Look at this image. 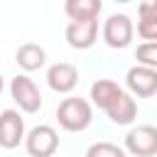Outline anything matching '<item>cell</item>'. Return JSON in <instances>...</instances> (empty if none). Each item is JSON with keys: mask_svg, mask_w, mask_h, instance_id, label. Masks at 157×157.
<instances>
[{"mask_svg": "<svg viewBox=\"0 0 157 157\" xmlns=\"http://www.w3.org/2000/svg\"><path fill=\"white\" fill-rule=\"evenodd\" d=\"M91 98L98 108H103L108 113V118L115 123V125H130L137 115V103L135 98L123 91L115 81H108V78H98L93 81L91 86Z\"/></svg>", "mask_w": 157, "mask_h": 157, "instance_id": "cell-1", "label": "cell"}, {"mask_svg": "<svg viewBox=\"0 0 157 157\" xmlns=\"http://www.w3.org/2000/svg\"><path fill=\"white\" fill-rule=\"evenodd\" d=\"M56 120L69 132H81L91 125L93 110L86 98H64L56 108Z\"/></svg>", "mask_w": 157, "mask_h": 157, "instance_id": "cell-2", "label": "cell"}, {"mask_svg": "<svg viewBox=\"0 0 157 157\" xmlns=\"http://www.w3.org/2000/svg\"><path fill=\"white\" fill-rule=\"evenodd\" d=\"M10 93H12V101L20 105V110H25V113H37L42 108V93H39L37 83L25 74H17L12 78Z\"/></svg>", "mask_w": 157, "mask_h": 157, "instance_id": "cell-3", "label": "cell"}, {"mask_svg": "<svg viewBox=\"0 0 157 157\" xmlns=\"http://www.w3.org/2000/svg\"><path fill=\"white\" fill-rule=\"evenodd\" d=\"M132 34H135V27H132V20L128 15H110L103 25V39L110 49H125L130 42H132Z\"/></svg>", "mask_w": 157, "mask_h": 157, "instance_id": "cell-4", "label": "cell"}, {"mask_svg": "<svg viewBox=\"0 0 157 157\" xmlns=\"http://www.w3.org/2000/svg\"><path fill=\"white\" fill-rule=\"evenodd\" d=\"M25 147L32 157H52L59 147V135L52 125H37L27 132Z\"/></svg>", "mask_w": 157, "mask_h": 157, "instance_id": "cell-5", "label": "cell"}, {"mask_svg": "<svg viewBox=\"0 0 157 157\" xmlns=\"http://www.w3.org/2000/svg\"><path fill=\"white\" fill-rule=\"evenodd\" d=\"M125 150L135 157H152L157 155V128L155 125H137L125 135Z\"/></svg>", "mask_w": 157, "mask_h": 157, "instance_id": "cell-6", "label": "cell"}, {"mask_svg": "<svg viewBox=\"0 0 157 157\" xmlns=\"http://www.w3.org/2000/svg\"><path fill=\"white\" fill-rule=\"evenodd\" d=\"M125 83H128L130 93H135V96H140V98L155 96V93H157V69H150V66L137 64V66L128 69Z\"/></svg>", "mask_w": 157, "mask_h": 157, "instance_id": "cell-7", "label": "cell"}, {"mask_svg": "<svg viewBox=\"0 0 157 157\" xmlns=\"http://www.w3.org/2000/svg\"><path fill=\"white\" fill-rule=\"evenodd\" d=\"M25 120L17 110H2L0 113V147L5 150H15L22 140H25Z\"/></svg>", "mask_w": 157, "mask_h": 157, "instance_id": "cell-8", "label": "cell"}, {"mask_svg": "<svg viewBox=\"0 0 157 157\" xmlns=\"http://www.w3.org/2000/svg\"><path fill=\"white\" fill-rule=\"evenodd\" d=\"M96 34H98V17L96 20H71L66 27V42L74 49L93 47Z\"/></svg>", "mask_w": 157, "mask_h": 157, "instance_id": "cell-9", "label": "cell"}, {"mask_svg": "<svg viewBox=\"0 0 157 157\" xmlns=\"http://www.w3.org/2000/svg\"><path fill=\"white\" fill-rule=\"evenodd\" d=\"M47 83L56 93H71L76 88V83H78V69L74 64H69V61H59V64L49 66Z\"/></svg>", "mask_w": 157, "mask_h": 157, "instance_id": "cell-10", "label": "cell"}, {"mask_svg": "<svg viewBox=\"0 0 157 157\" xmlns=\"http://www.w3.org/2000/svg\"><path fill=\"white\" fill-rule=\"evenodd\" d=\"M15 61H17L20 69H25V71H37L39 66H44V61H47V52H44L39 44L27 42V44H22V47L15 52Z\"/></svg>", "mask_w": 157, "mask_h": 157, "instance_id": "cell-11", "label": "cell"}, {"mask_svg": "<svg viewBox=\"0 0 157 157\" xmlns=\"http://www.w3.org/2000/svg\"><path fill=\"white\" fill-rule=\"evenodd\" d=\"M64 10L71 20H96L103 10V0H66Z\"/></svg>", "mask_w": 157, "mask_h": 157, "instance_id": "cell-12", "label": "cell"}, {"mask_svg": "<svg viewBox=\"0 0 157 157\" xmlns=\"http://www.w3.org/2000/svg\"><path fill=\"white\" fill-rule=\"evenodd\" d=\"M135 59L142 66L157 69V42H142L137 47V52H135Z\"/></svg>", "mask_w": 157, "mask_h": 157, "instance_id": "cell-13", "label": "cell"}, {"mask_svg": "<svg viewBox=\"0 0 157 157\" xmlns=\"http://www.w3.org/2000/svg\"><path fill=\"white\" fill-rule=\"evenodd\" d=\"M86 157H125V150L113 142H93L86 150Z\"/></svg>", "mask_w": 157, "mask_h": 157, "instance_id": "cell-14", "label": "cell"}, {"mask_svg": "<svg viewBox=\"0 0 157 157\" xmlns=\"http://www.w3.org/2000/svg\"><path fill=\"white\" fill-rule=\"evenodd\" d=\"M137 34L147 42H157V20H137Z\"/></svg>", "mask_w": 157, "mask_h": 157, "instance_id": "cell-15", "label": "cell"}, {"mask_svg": "<svg viewBox=\"0 0 157 157\" xmlns=\"http://www.w3.org/2000/svg\"><path fill=\"white\" fill-rule=\"evenodd\" d=\"M140 20H157V0H145L137 7Z\"/></svg>", "mask_w": 157, "mask_h": 157, "instance_id": "cell-16", "label": "cell"}, {"mask_svg": "<svg viewBox=\"0 0 157 157\" xmlns=\"http://www.w3.org/2000/svg\"><path fill=\"white\" fill-rule=\"evenodd\" d=\"M2 86H5V83H2V76H0V93H2Z\"/></svg>", "mask_w": 157, "mask_h": 157, "instance_id": "cell-17", "label": "cell"}, {"mask_svg": "<svg viewBox=\"0 0 157 157\" xmlns=\"http://www.w3.org/2000/svg\"><path fill=\"white\" fill-rule=\"evenodd\" d=\"M115 2H130V0H115Z\"/></svg>", "mask_w": 157, "mask_h": 157, "instance_id": "cell-18", "label": "cell"}]
</instances>
